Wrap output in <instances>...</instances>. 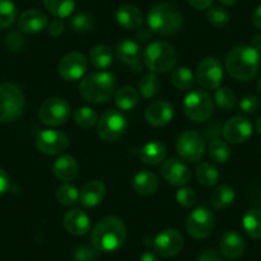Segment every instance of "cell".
<instances>
[{
  "mask_svg": "<svg viewBox=\"0 0 261 261\" xmlns=\"http://www.w3.org/2000/svg\"><path fill=\"white\" fill-rule=\"evenodd\" d=\"M127 238L124 222L118 217H105L91 232V245L99 252H113L122 247Z\"/></svg>",
  "mask_w": 261,
  "mask_h": 261,
  "instance_id": "cell-1",
  "label": "cell"
},
{
  "mask_svg": "<svg viewBox=\"0 0 261 261\" xmlns=\"http://www.w3.org/2000/svg\"><path fill=\"white\" fill-rule=\"evenodd\" d=\"M260 65V53L252 46L240 45L230 50L225 58V68L230 77L247 82L255 79Z\"/></svg>",
  "mask_w": 261,
  "mask_h": 261,
  "instance_id": "cell-2",
  "label": "cell"
},
{
  "mask_svg": "<svg viewBox=\"0 0 261 261\" xmlns=\"http://www.w3.org/2000/svg\"><path fill=\"white\" fill-rule=\"evenodd\" d=\"M182 24L183 16L174 4H156L150 9L147 14V26L154 34L160 36H170L177 34Z\"/></svg>",
  "mask_w": 261,
  "mask_h": 261,
  "instance_id": "cell-3",
  "label": "cell"
},
{
  "mask_svg": "<svg viewBox=\"0 0 261 261\" xmlns=\"http://www.w3.org/2000/svg\"><path fill=\"white\" fill-rule=\"evenodd\" d=\"M115 91V79L109 72L100 71L85 77L80 84V94L92 104L109 101Z\"/></svg>",
  "mask_w": 261,
  "mask_h": 261,
  "instance_id": "cell-4",
  "label": "cell"
},
{
  "mask_svg": "<svg viewBox=\"0 0 261 261\" xmlns=\"http://www.w3.org/2000/svg\"><path fill=\"white\" fill-rule=\"evenodd\" d=\"M144 63L152 73H167L177 64V53L168 42L154 41L145 49Z\"/></svg>",
  "mask_w": 261,
  "mask_h": 261,
  "instance_id": "cell-5",
  "label": "cell"
},
{
  "mask_svg": "<svg viewBox=\"0 0 261 261\" xmlns=\"http://www.w3.org/2000/svg\"><path fill=\"white\" fill-rule=\"evenodd\" d=\"M24 110V95L21 87L11 82L0 84V123L18 119Z\"/></svg>",
  "mask_w": 261,
  "mask_h": 261,
  "instance_id": "cell-6",
  "label": "cell"
},
{
  "mask_svg": "<svg viewBox=\"0 0 261 261\" xmlns=\"http://www.w3.org/2000/svg\"><path fill=\"white\" fill-rule=\"evenodd\" d=\"M186 117L195 123H202L210 119L214 113V101L207 92L202 90L191 91L183 100Z\"/></svg>",
  "mask_w": 261,
  "mask_h": 261,
  "instance_id": "cell-7",
  "label": "cell"
},
{
  "mask_svg": "<svg viewBox=\"0 0 261 261\" xmlns=\"http://www.w3.org/2000/svg\"><path fill=\"white\" fill-rule=\"evenodd\" d=\"M127 118L119 110L109 109L97 120V135L107 142H115L125 134Z\"/></svg>",
  "mask_w": 261,
  "mask_h": 261,
  "instance_id": "cell-8",
  "label": "cell"
},
{
  "mask_svg": "<svg viewBox=\"0 0 261 261\" xmlns=\"http://www.w3.org/2000/svg\"><path fill=\"white\" fill-rule=\"evenodd\" d=\"M177 152L185 162L197 163L205 154L204 137L197 130L187 129L178 136Z\"/></svg>",
  "mask_w": 261,
  "mask_h": 261,
  "instance_id": "cell-9",
  "label": "cell"
},
{
  "mask_svg": "<svg viewBox=\"0 0 261 261\" xmlns=\"http://www.w3.org/2000/svg\"><path fill=\"white\" fill-rule=\"evenodd\" d=\"M71 115V105L63 97H50L39 109V118L44 124L58 127L64 124Z\"/></svg>",
  "mask_w": 261,
  "mask_h": 261,
  "instance_id": "cell-10",
  "label": "cell"
},
{
  "mask_svg": "<svg viewBox=\"0 0 261 261\" xmlns=\"http://www.w3.org/2000/svg\"><path fill=\"white\" fill-rule=\"evenodd\" d=\"M215 227L214 214L207 207L201 206L193 210L187 218L186 229L191 237L196 240H204L209 237Z\"/></svg>",
  "mask_w": 261,
  "mask_h": 261,
  "instance_id": "cell-11",
  "label": "cell"
},
{
  "mask_svg": "<svg viewBox=\"0 0 261 261\" xmlns=\"http://www.w3.org/2000/svg\"><path fill=\"white\" fill-rule=\"evenodd\" d=\"M197 81L204 89L206 90H217L222 85L224 79V71L223 65L219 59L215 57L204 58L197 65V72H196Z\"/></svg>",
  "mask_w": 261,
  "mask_h": 261,
  "instance_id": "cell-12",
  "label": "cell"
},
{
  "mask_svg": "<svg viewBox=\"0 0 261 261\" xmlns=\"http://www.w3.org/2000/svg\"><path fill=\"white\" fill-rule=\"evenodd\" d=\"M71 140L64 132L57 129H42L36 135V147L45 155H59L69 147Z\"/></svg>",
  "mask_w": 261,
  "mask_h": 261,
  "instance_id": "cell-13",
  "label": "cell"
},
{
  "mask_svg": "<svg viewBox=\"0 0 261 261\" xmlns=\"http://www.w3.org/2000/svg\"><path fill=\"white\" fill-rule=\"evenodd\" d=\"M87 58L82 53L72 51L65 54L58 64V72L65 81L74 82L84 77L87 71Z\"/></svg>",
  "mask_w": 261,
  "mask_h": 261,
  "instance_id": "cell-14",
  "label": "cell"
},
{
  "mask_svg": "<svg viewBox=\"0 0 261 261\" xmlns=\"http://www.w3.org/2000/svg\"><path fill=\"white\" fill-rule=\"evenodd\" d=\"M183 247V237L177 229H164L152 240V248L162 257H173Z\"/></svg>",
  "mask_w": 261,
  "mask_h": 261,
  "instance_id": "cell-15",
  "label": "cell"
},
{
  "mask_svg": "<svg viewBox=\"0 0 261 261\" xmlns=\"http://www.w3.org/2000/svg\"><path fill=\"white\" fill-rule=\"evenodd\" d=\"M252 135V124L243 115H236L228 119L223 127V136L230 144H243Z\"/></svg>",
  "mask_w": 261,
  "mask_h": 261,
  "instance_id": "cell-16",
  "label": "cell"
},
{
  "mask_svg": "<svg viewBox=\"0 0 261 261\" xmlns=\"http://www.w3.org/2000/svg\"><path fill=\"white\" fill-rule=\"evenodd\" d=\"M162 175L169 185L183 187L191 180V170L178 159H169L162 167Z\"/></svg>",
  "mask_w": 261,
  "mask_h": 261,
  "instance_id": "cell-17",
  "label": "cell"
},
{
  "mask_svg": "<svg viewBox=\"0 0 261 261\" xmlns=\"http://www.w3.org/2000/svg\"><path fill=\"white\" fill-rule=\"evenodd\" d=\"M117 57L124 64L129 65L135 72H140L142 69V55L140 45L130 39H125L117 45Z\"/></svg>",
  "mask_w": 261,
  "mask_h": 261,
  "instance_id": "cell-18",
  "label": "cell"
},
{
  "mask_svg": "<svg viewBox=\"0 0 261 261\" xmlns=\"http://www.w3.org/2000/svg\"><path fill=\"white\" fill-rule=\"evenodd\" d=\"M174 108L170 102L159 100L154 101L147 107L145 112V119L152 127H163L173 119Z\"/></svg>",
  "mask_w": 261,
  "mask_h": 261,
  "instance_id": "cell-19",
  "label": "cell"
},
{
  "mask_svg": "<svg viewBox=\"0 0 261 261\" xmlns=\"http://www.w3.org/2000/svg\"><path fill=\"white\" fill-rule=\"evenodd\" d=\"M63 224L67 232L73 236H85L91 228V218L80 209L69 210L64 215Z\"/></svg>",
  "mask_w": 261,
  "mask_h": 261,
  "instance_id": "cell-20",
  "label": "cell"
},
{
  "mask_svg": "<svg viewBox=\"0 0 261 261\" xmlns=\"http://www.w3.org/2000/svg\"><path fill=\"white\" fill-rule=\"evenodd\" d=\"M47 17L40 9H29L18 18V27L24 34H39L46 29Z\"/></svg>",
  "mask_w": 261,
  "mask_h": 261,
  "instance_id": "cell-21",
  "label": "cell"
},
{
  "mask_svg": "<svg viewBox=\"0 0 261 261\" xmlns=\"http://www.w3.org/2000/svg\"><path fill=\"white\" fill-rule=\"evenodd\" d=\"M220 253L228 260H237L245 252V241L234 230L224 233L220 240Z\"/></svg>",
  "mask_w": 261,
  "mask_h": 261,
  "instance_id": "cell-22",
  "label": "cell"
},
{
  "mask_svg": "<svg viewBox=\"0 0 261 261\" xmlns=\"http://www.w3.org/2000/svg\"><path fill=\"white\" fill-rule=\"evenodd\" d=\"M105 193H107V187L101 180H90L80 192V202L85 207H95L101 204Z\"/></svg>",
  "mask_w": 261,
  "mask_h": 261,
  "instance_id": "cell-23",
  "label": "cell"
},
{
  "mask_svg": "<svg viewBox=\"0 0 261 261\" xmlns=\"http://www.w3.org/2000/svg\"><path fill=\"white\" fill-rule=\"evenodd\" d=\"M115 19L118 24L125 30H136L140 29L144 23V16L142 12L137 7L124 4L120 6L115 12Z\"/></svg>",
  "mask_w": 261,
  "mask_h": 261,
  "instance_id": "cell-24",
  "label": "cell"
},
{
  "mask_svg": "<svg viewBox=\"0 0 261 261\" xmlns=\"http://www.w3.org/2000/svg\"><path fill=\"white\" fill-rule=\"evenodd\" d=\"M79 163L71 155H62L53 165V173L62 182H71L79 175Z\"/></svg>",
  "mask_w": 261,
  "mask_h": 261,
  "instance_id": "cell-25",
  "label": "cell"
},
{
  "mask_svg": "<svg viewBox=\"0 0 261 261\" xmlns=\"http://www.w3.org/2000/svg\"><path fill=\"white\" fill-rule=\"evenodd\" d=\"M134 190L142 196L154 195L159 188V178L149 170H141L137 173L132 180Z\"/></svg>",
  "mask_w": 261,
  "mask_h": 261,
  "instance_id": "cell-26",
  "label": "cell"
},
{
  "mask_svg": "<svg viewBox=\"0 0 261 261\" xmlns=\"http://www.w3.org/2000/svg\"><path fill=\"white\" fill-rule=\"evenodd\" d=\"M167 147L159 141H150L141 147L140 158L147 165H158L167 158Z\"/></svg>",
  "mask_w": 261,
  "mask_h": 261,
  "instance_id": "cell-27",
  "label": "cell"
},
{
  "mask_svg": "<svg viewBox=\"0 0 261 261\" xmlns=\"http://www.w3.org/2000/svg\"><path fill=\"white\" fill-rule=\"evenodd\" d=\"M115 105L120 110H132L140 101V92L132 86H123L114 95Z\"/></svg>",
  "mask_w": 261,
  "mask_h": 261,
  "instance_id": "cell-28",
  "label": "cell"
},
{
  "mask_svg": "<svg viewBox=\"0 0 261 261\" xmlns=\"http://www.w3.org/2000/svg\"><path fill=\"white\" fill-rule=\"evenodd\" d=\"M234 199V190H233L230 186L222 185L213 191L212 196H210V204L213 205V207H215V209L218 210L225 209V207H228L229 205L233 204Z\"/></svg>",
  "mask_w": 261,
  "mask_h": 261,
  "instance_id": "cell-29",
  "label": "cell"
},
{
  "mask_svg": "<svg viewBox=\"0 0 261 261\" xmlns=\"http://www.w3.org/2000/svg\"><path fill=\"white\" fill-rule=\"evenodd\" d=\"M242 225L248 237L261 240V210L257 207L248 210L243 217Z\"/></svg>",
  "mask_w": 261,
  "mask_h": 261,
  "instance_id": "cell-30",
  "label": "cell"
},
{
  "mask_svg": "<svg viewBox=\"0 0 261 261\" xmlns=\"http://www.w3.org/2000/svg\"><path fill=\"white\" fill-rule=\"evenodd\" d=\"M90 62L95 68L100 71L109 68L113 63V53L110 47H108L107 45H96L92 47L90 51Z\"/></svg>",
  "mask_w": 261,
  "mask_h": 261,
  "instance_id": "cell-31",
  "label": "cell"
},
{
  "mask_svg": "<svg viewBox=\"0 0 261 261\" xmlns=\"http://www.w3.org/2000/svg\"><path fill=\"white\" fill-rule=\"evenodd\" d=\"M44 6L57 18H68L74 11V0H44Z\"/></svg>",
  "mask_w": 261,
  "mask_h": 261,
  "instance_id": "cell-32",
  "label": "cell"
},
{
  "mask_svg": "<svg viewBox=\"0 0 261 261\" xmlns=\"http://www.w3.org/2000/svg\"><path fill=\"white\" fill-rule=\"evenodd\" d=\"M196 178L200 185L205 186V187H212L219 182L220 175L214 165L210 163H201L196 169Z\"/></svg>",
  "mask_w": 261,
  "mask_h": 261,
  "instance_id": "cell-33",
  "label": "cell"
},
{
  "mask_svg": "<svg viewBox=\"0 0 261 261\" xmlns=\"http://www.w3.org/2000/svg\"><path fill=\"white\" fill-rule=\"evenodd\" d=\"M170 81L178 90H190L195 84V76L188 67H178L173 69Z\"/></svg>",
  "mask_w": 261,
  "mask_h": 261,
  "instance_id": "cell-34",
  "label": "cell"
},
{
  "mask_svg": "<svg viewBox=\"0 0 261 261\" xmlns=\"http://www.w3.org/2000/svg\"><path fill=\"white\" fill-rule=\"evenodd\" d=\"M139 90L140 94L145 97V99H152V97L156 96L160 92V81L158 79L156 73H149L144 74L142 79L140 80L139 84Z\"/></svg>",
  "mask_w": 261,
  "mask_h": 261,
  "instance_id": "cell-35",
  "label": "cell"
},
{
  "mask_svg": "<svg viewBox=\"0 0 261 261\" xmlns=\"http://www.w3.org/2000/svg\"><path fill=\"white\" fill-rule=\"evenodd\" d=\"M207 154H209L210 159L217 164H224L229 160L230 158V149L224 141L219 139H214L209 145L207 149Z\"/></svg>",
  "mask_w": 261,
  "mask_h": 261,
  "instance_id": "cell-36",
  "label": "cell"
},
{
  "mask_svg": "<svg viewBox=\"0 0 261 261\" xmlns=\"http://www.w3.org/2000/svg\"><path fill=\"white\" fill-rule=\"evenodd\" d=\"M57 200L64 206H72L80 200V192L71 183H64L57 190Z\"/></svg>",
  "mask_w": 261,
  "mask_h": 261,
  "instance_id": "cell-37",
  "label": "cell"
},
{
  "mask_svg": "<svg viewBox=\"0 0 261 261\" xmlns=\"http://www.w3.org/2000/svg\"><path fill=\"white\" fill-rule=\"evenodd\" d=\"M73 119L79 127L92 128L97 124V114L92 108L81 107L73 113Z\"/></svg>",
  "mask_w": 261,
  "mask_h": 261,
  "instance_id": "cell-38",
  "label": "cell"
},
{
  "mask_svg": "<svg viewBox=\"0 0 261 261\" xmlns=\"http://www.w3.org/2000/svg\"><path fill=\"white\" fill-rule=\"evenodd\" d=\"M17 18V8L11 0H0V30L8 29Z\"/></svg>",
  "mask_w": 261,
  "mask_h": 261,
  "instance_id": "cell-39",
  "label": "cell"
},
{
  "mask_svg": "<svg viewBox=\"0 0 261 261\" xmlns=\"http://www.w3.org/2000/svg\"><path fill=\"white\" fill-rule=\"evenodd\" d=\"M71 27L73 31L86 34L95 29V19L91 14L86 13V12H80L76 16L72 17Z\"/></svg>",
  "mask_w": 261,
  "mask_h": 261,
  "instance_id": "cell-40",
  "label": "cell"
},
{
  "mask_svg": "<svg viewBox=\"0 0 261 261\" xmlns=\"http://www.w3.org/2000/svg\"><path fill=\"white\" fill-rule=\"evenodd\" d=\"M214 101L218 105V108H220L222 110H228L233 109L236 105V95L228 87H219L217 89L214 95Z\"/></svg>",
  "mask_w": 261,
  "mask_h": 261,
  "instance_id": "cell-41",
  "label": "cell"
},
{
  "mask_svg": "<svg viewBox=\"0 0 261 261\" xmlns=\"http://www.w3.org/2000/svg\"><path fill=\"white\" fill-rule=\"evenodd\" d=\"M207 21L214 27L222 29L229 22V14L222 7H213L207 12Z\"/></svg>",
  "mask_w": 261,
  "mask_h": 261,
  "instance_id": "cell-42",
  "label": "cell"
},
{
  "mask_svg": "<svg viewBox=\"0 0 261 261\" xmlns=\"http://www.w3.org/2000/svg\"><path fill=\"white\" fill-rule=\"evenodd\" d=\"M177 202L185 209H190L195 205L196 202V193L192 188L190 187H182L177 191Z\"/></svg>",
  "mask_w": 261,
  "mask_h": 261,
  "instance_id": "cell-43",
  "label": "cell"
},
{
  "mask_svg": "<svg viewBox=\"0 0 261 261\" xmlns=\"http://www.w3.org/2000/svg\"><path fill=\"white\" fill-rule=\"evenodd\" d=\"M97 257H99V251L92 245H81L74 251V260L76 261H95Z\"/></svg>",
  "mask_w": 261,
  "mask_h": 261,
  "instance_id": "cell-44",
  "label": "cell"
},
{
  "mask_svg": "<svg viewBox=\"0 0 261 261\" xmlns=\"http://www.w3.org/2000/svg\"><path fill=\"white\" fill-rule=\"evenodd\" d=\"M258 107H260V101L253 95H246L240 101L241 112L246 113V114H252L258 109Z\"/></svg>",
  "mask_w": 261,
  "mask_h": 261,
  "instance_id": "cell-45",
  "label": "cell"
},
{
  "mask_svg": "<svg viewBox=\"0 0 261 261\" xmlns=\"http://www.w3.org/2000/svg\"><path fill=\"white\" fill-rule=\"evenodd\" d=\"M24 44V37L19 34L18 31H13L7 36V46L12 50V51H18L22 49Z\"/></svg>",
  "mask_w": 261,
  "mask_h": 261,
  "instance_id": "cell-46",
  "label": "cell"
},
{
  "mask_svg": "<svg viewBox=\"0 0 261 261\" xmlns=\"http://www.w3.org/2000/svg\"><path fill=\"white\" fill-rule=\"evenodd\" d=\"M64 22L62 21L60 18H55L53 19L51 22L49 23V34L51 35L53 37H59L62 36L63 32H64Z\"/></svg>",
  "mask_w": 261,
  "mask_h": 261,
  "instance_id": "cell-47",
  "label": "cell"
},
{
  "mask_svg": "<svg viewBox=\"0 0 261 261\" xmlns=\"http://www.w3.org/2000/svg\"><path fill=\"white\" fill-rule=\"evenodd\" d=\"M197 261H223L222 255L215 250H206L201 253Z\"/></svg>",
  "mask_w": 261,
  "mask_h": 261,
  "instance_id": "cell-48",
  "label": "cell"
},
{
  "mask_svg": "<svg viewBox=\"0 0 261 261\" xmlns=\"http://www.w3.org/2000/svg\"><path fill=\"white\" fill-rule=\"evenodd\" d=\"M213 2L214 0H188L190 6L197 11H205V9L212 8Z\"/></svg>",
  "mask_w": 261,
  "mask_h": 261,
  "instance_id": "cell-49",
  "label": "cell"
},
{
  "mask_svg": "<svg viewBox=\"0 0 261 261\" xmlns=\"http://www.w3.org/2000/svg\"><path fill=\"white\" fill-rule=\"evenodd\" d=\"M152 34H154V32L151 31V29H150L149 26L142 27V29H140V31L137 32V39H139L140 42H147L152 37Z\"/></svg>",
  "mask_w": 261,
  "mask_h": 261,
  "instance_id": "cell-50",
  "label": "cell"
},
{
  "mask_svg": "<svg viewBox=\"0 0 261 261\" xmlns=\"http://www.w3.org/2000/svg\"><path fill=\"white\" fill-rule=\"evenodd\" d=\"M9 188V177L3 169H0V195L7 192Z\"/></svg>",
  "mask_w": 261,
  "mask_h": 261,
  "instance_id": "cell-51",
  "label": "cell"
},
{
  "mask_svg": "<svg viewBox=\"0 0 261 261\" xmlns=\"http://www.w3.org/2000/svg\"><path fill=\"white\" fill-rule=\"evenodd\" d=\"M252 24L256 29L261 30V4L255 9L252 14Z\"/></svg>",
  "mask_w": 261,
  "mask_h": 261,
  "instance_id": "cell-52",
  "label": "cell"
},
{
  "mask_svg": "<svg viewBox=\"0 0 261 261\" xmlns=\"http://www.w3.org/2000/svg\"><path fill=\"white\" fill-rule=\"evenodd\" d=\"M251 46L255 47L258 53L261 51V35H256V36L252 37V40H251Z\"/></svg>",
  "mask_w": 261,
  "mask_h": 261,
  "instance_id": "cell-53",
  "label": "cell"
},
{
  "mask_svg": "<svg viewBox=\"0 0 261 261\" xmlns=\"http://www.w3.org/2000/svg\"><path fill=\"white\" fill-rule=\"evenodd\" d=\"M140 261H159L156 255H154L152 252H145L144 255L141 256Z\"/></svg>",
  "mask_w": 261,
  "mask_h": 261,
  "instance_id": "cell-54",
  "label": "cell"
},
{
  "mask_svg": "<svg viewBox=\"0 0 261 261\" xmlns=\"http://www.w3.org/2000/svg\"><path fill=\"white\" fill-rule=\"evenodd\" d=\"M219 2L225 7H232L237 3V0H219Z\"/></svg>",
  "mask_w": 261,
  "mask_h": 261,
  "instance_id": "cell-55",
  "label": "cell"
},
{
  "mask_svg": "<svg viewBox=\"0 0 261 261\" xmlns=\"http://www.w3.org/2000/svg\"><path fill=\"white\" fill-rule=\"evenodd\" d=\"M255 127H256V130H257L258 134L261 135V115L257 118V120H256V125H255Z\"/></svg>",
  "mask_w": 261,
  "mask_h": 261,
  "instance_id": "cell-56",
  "label": "cell"
},
{
  "mask_svg": "<svg viewBox=\"0 0 261 261\" xmlns=\"http://www.w3.org/2000/svg\"><path fill=\"white\" fill-rule=\"evenodd\" d=\"M257 90H258V92H260V95H261V77H260V80H258V84H257Z\"/></svg>",
  "mask_w": 261,
  "mask_h": 261,
  "instance_id": "cell-57",
  "label": "cell"
},
{
  "mask_svg": "<svg viewBox=\"0 0 261 261\" xmlns=\"http://www.w3.org/2000/svg\"><path fill=\"white\" fill-rule=\"evenodd\" d=\"M260 204H261V195H260Z\"/></svg>",
  "mask_w": 261,
  "mask_h": 261,
  "instance_id": "cell-58",
  "label": "cell"
}]
</instances>
